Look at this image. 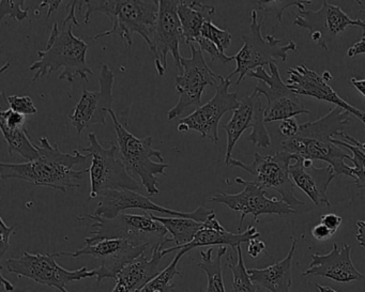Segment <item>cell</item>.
<instances>
[{"mask_svg": "<svg viewBox=\"0 0 365 292\" xmlns=\"http://www.w3.org/2000/svg\"><path fill=\"white\" fill-rule=\"evenodd\" d=\"M39 142V146H37L39 157L35 161L20 164L1 162V180L19 179L37 187H50L63 193L69 189L80 187L78 181L89 170L76 172L73 167L88 162L91 155H83L78 149L72 153L61 152L58 145L51 144L48 137H40Z\"/></svg>", "mask_w": 365, "mask_h": 292, "instance_id": "1", "label": "cell"}, {"mask_svg": "<svg viewBox=\"0 0 365 292\" xmlns=\"http://www.w3.org/2000/svg\"><path fill=\"white\" fill-rule=\"evenodd\" d=\"M350 121V114L341 108H334L318 120L300 125L298 133L282 142V148L290 155L309 161H324L332 166L335 174L351 178V166L345 160L351 155L333 142Z\"/></svg>", "mask_w": 365, "mask_h": 292, "instance_id": "2", "label": "cell"}, {"mask_svg": "<svg viewBox=\"0 0 365 292\" xmlns=\"http://www.w3.org/2000/svg\"><path fill=\"white\" fill-rule=\"evenodd\" d=\"M73 25H76L73 21L67 16L61 25L57 22L53 24L46 50L38 51L39 59L29 67L31 71L35 72L34 82L50 75L61 68L63 71L58 76L59 80L73 84L76 78H80L84 82H88V75L93 74L86 61L88 44L73 35Z\"/></svg>", "mask_w": 365, "mask_h": 292, "instance_id": "3", "label": "cell"}, {"mask_svg": "<svg viewBox=\"0 0 365 292\" xmlns=\"http://www.w3.org/2000/svg\"><path fill=\"white\" fill-rule=\"evenodd\" d=\"M84 23L88 24L91 16L101 14L112 22V28L89 40L97 41L110 35H118L127 42L128 46H133V35L138 33L151 46L155 24L159 16L160 1L158 0H87Z\"/></svg>", "mask_w": 365, "mask_h": 292, "instance_id": "4", "label": "cell"}, {"mask_svg": "<svg viewBox=\"0 0 365 292\" xmlns=\"http://www.w3.org/2000/svg\"><path fill=\"white\" fill-rule=\"evenodd\" d=\"M108 114L114 123L120 159L127 172L138 179L149 195L159 194L157 176H166L165 170L170 165L163 163L162 153L153 148V140L151 136L136 137L121 125L113 108L108 110Z\"/></svg>", "mask_w": 365, "mask_h": 292, "instance_id": "5", "label": "cell"}, {"mask_svg": "<svg viewBox=\"0 0 365 292\" xmlns=\"http://www.w3.org/2000/svg\"><path fill=\"white\" fill-rule=\"evenodd\" d=\"M93 219L91 236L85 239V243H93L104 239H123L140 245H148L151 249L164 246L173 242L168 239V229L159 221H155L151 213L144 215L120 213L115 219H103L95 214H87Z\"/></svg>", "mask_w": 365, "mask_h": 292, "instance_id": "6", "label": "cell"}, {"mask_svg": "<svg viewBox=\"0 0 365 292\" xmlns=\"http://www.w3.org/2000/svg\"><path fill=\"white\" fill-rule=\"evenodd\" d=\"M262 16H258L257 10H253L251 14L250 33L243 36V46L235 55L236 69L227 76L230 80L232 76L238 74L237 85L240 84L249 73L257 68L270 65L271 63H274V59L285 61L288 53L298 52L297 44L292 40L283 44L282 40L277 39L275 36L262 37Z\"/></svg>", "mask_w": 365, "mask_h": 292, "instance_id": "7", "label": "cell"}, {"mask_svg": "<svg viewBox=\"0 0 365 292\" xmlns=\"http://www.w3.org/2000/svg\"><path fill=\"white\" fill-rule=\"evenodd\" d=\"M89 146L82 147L81 151L91 155L89 177H91V199L99 197L103 192L110 189H130L138 191L142 189L140 181L130 176L125 164L117 157L118 147L110 142V148H104L95 133L88 134Z\"/></svg>", "mask_w": 365, "mask_h": 292, "instance_id": "8", "label": "cell"}, {"mask_svg": "<svg viewBox=\"0 0 365 292\" xmlns=\"http://www.w3.org/2000/svg\"><path fill=\"white\" fill-rule=\"evenodd\" d=\"M296 155L286 151H277L272 155L254 153L251 164L243 163L240 160L232 159L227 167H238L254 177V182L264 189L279 192L282 202L289 204L292 209L301 208L304 202L294 195V184L290 178L289 167Z\"/></svg>", "mask_w": 365, "mask_h": 292, "instance_id": "9", "label": "cell"}, {"mask_svg": "<svg viewBox=\"0 0 365 292\" xmlns=\"http://www.w3.org/2000/svg\"><path fill=\"white\" fill-rule=\"evenodd\" d=\"M6 268L12 274L35 281L61 292H70L67 283L96 276V270L86 266L69 271L57 264L54 254H31L24 251L20 258L6 260Z\"/></svg>", "mask_w": 365, "mask_h": 292, "instance_id": "10", "label": "cell"}, {"mask_svg": "<svg viewBox=\"0 0 365 292\" xmlns=\"http://www.w3.org/2000/svg\"><path fill=\"white\" fill-rule=\"evenodd\" d=\"M191 57H181V74L176 76V90L179 100L176 105L168 112V120L178 118L187 108L202 104V95L208 86H217L220 75L207 65L202 50L190 44Z\"/></svg>", "mask_w": 365, "mask_h": 292, "instance_id": "11", "label": "cell"}, {"mask_svg": "<svg viewBox=\"0 0 365 292\" xmlns=\"http://www.w3.org/2000/svg\"><path fill=\"white\" fill-rule=\"evenodd\" d=\"M269 70L270 73H268L264 67L257 68L247 75L256 78L259 82L254 89V93H259L266 98L264 122L287 120L298 115H311L309 110L303 106L298 95L282 80L277 66L274 63H271L269 65Z\"/></svg>", "mask_w": 365, "mask_h": 292, "instance_id": "12", "label": "cell"}, {"mask_svg": "<svg viewBox=\"0 0 365 292\" xmlns=\"http://www.w3.org/2000/svg\"><path fill=\"white\" fill-rule=\"evenodd\" d=\"M232 80L220 75L215 86V95L205 105L196 108L191 115L180 119L177 130L181 133L195 131L202 140H209L213 144L219 142V125L222 117L228 112H235L240 105L238 93H230Z\"/></svg>", "mask_w": 365, "mask_h": 292, "instance_id": "13", "label": "cell"}, {"mask_svg": "<svg viewBox=\"0 0 365 292\" xmlns=\"http://www.w3.org/2000/svg\"><path fill=\"white\" fill-rule=\"evenodd\" d=\"M148 245H140L123 239H104L93 243H86L84 247L74 253L54 254L55 257L67 256L78 258L80 256H91L100 260V266L96 270L97 283L106 278H116L117 274L128 264L146 253Z\"/></svg>", "mask_w": 365, "mask_h": 292, "instance_id": "14", "label": "cell"}, {"mask_svg": "<svg viewBox=\"0 0 365 292\" xmlns=\"http://www.w3.org/2000/svg\"><path fill=\"white\" fill-rule=\"evenodd\" d=\"M264 108L262 104V95L253 93L251 95L243 98L240 105L235 110L232 118L223 130L227 136V147H226L225 165L228 166L232 155L238 140L245 130L251 127L253 131L247 136V140L259 148H268L271 146V137L264 122Z\"/></svg>", "mask_w": 365, "mask_h": 292, "instance_id": "15", "label": "cell"}, {"mask_svg": "<svg viewBox=\"0 0 365 292\" xmlns=\"http://www.w3.org/2000/svg\"><path fill=\"white\" fill-rule=\"evenodd\" d=\"M235 182L242 184L245 189L238 194L217 193L210 196V202L225 204L230 210L240 212L238 232L242 228L243 221L247 215H253L254 221H258L260 215L274 214L284 217L297 212L289 204L277 198L267 197L266 189L256 184L254 181H245L242 178L235 179Z\"/></svg>", "mask_w": 365, "mask_h": 292, "instance_id": "16", "label": "cell"}, {"mask_svg": "<svg viewBox=\"0 0 365 292\" xmlns=\"http://www.w3.org/2000/svg\"><path fill=\"white\" fill-rule=\"evenodd\" d=\"M179 0H160L159 16L155 24L151 46L155 56L158 75L168 71V55L172 54L176 67H181L180 41L183 40L182 27L178 16Z\"/></svg>", "mask_w": 365, "mask_h": 292, "instance_id": "17", "label": "cell"}, {"mask_svg": "<svg viewBox=\"0 0 365 292\" xmlns=\"http://www.w3.org/2000/svg\"><path fill=\"white\" fill-rule=\"evenodd\" d=\"M99 197V204L93 214L108 219H115L120 213H123V211L129 209H140L147 212H159L170 217H185V219H192L194 221L205 223L215 212L204 207H198L193 212L172 210V209L159 206L150 198L130 189H110V191L103 192Z\"/></svg>", "mask_w": 365, "mask_h": 292, "instance_id": "18", "label": "cell"}, {"mask_svg": "<svg viewBox=\"0 0 365 292\" xmlns=\"http://www.w3.org/2000/svg\"><path fill=\"white\" fill-rule=\"evenodd\" d=\"M294 26L307 29L309 38L318 46L329 51V41L341 35L349 26L364 28V21L352 20L339 6L331 5L328 1H322V7L317 11L303 10L294 19Z\"/></svg>", "mask_w": 365, "mask_h": 292, "instance_id": "19", "label": "cell"}, {"mask_svg": "<svg viewBox=\"0 0 365 292\" xmlns=\"http://www.w3.org/2000/svg\"><path fill=\"white\" fill-rule=\"evenodd\" d=\"M115 74L108 65L101 66L99 78V90L89 91L84 89L80 101L76 104L73 113L69 116L78 135L91 125H106L108 110H112L113 86Z\"/></svg>", "mask_w": 365, "mask_h": 292, "instance_id": "20", "label": "cell"}, {"mask_svg": "<svg viewBox=\"0 0 365 292\" xmlns=\"http://www.w3.org/2000/svg\"><path fill=\"white\" fill-rule=\"evenodd\" d=\"M288 74L289 78L287 80V86L296 95H307V97L315 98L320 101L335 104L336 108H343L350 115L356 116L365 125V113L341 99L339 93L328 84L327 80H324L322 75H319L303 65L290 68L288 70Z\"/></svg>", "mask_w": 365, "mask_h": 292, "instance_id": "21", "label": "cell"}, {"mask_svg": "<svg viewBox=\"0 0 365 292\" xmlns=\"http://www.w3.org/2000/svg\"><path fill=\"white\" fill-rule=\"evenodd\" d=\"M332 251L326 255L313 254L309 268L302 276H322L336 283L362 281L364 275L356 268L351 259V246L343 243L341 247L333 243Z\"/></svg>", "mask_w": 365, "mask_h": 292, "instance_id": "22", "label": "cell"}, {"mask_svg": "<svg viewBox=\"0 0 365 292\" xmlns=\"http://www.w3.org/2000/svg\"><path fill=\"white\" fill-rule=\"evenodd\" d=\"M260 236V232L250 225L245 232H238V234H232L227 231L223 225H221L219 219H217V214L215 212L208 217L204 223V227L196 234L195 238L193 239L189 244L183 245V246H174L170 249H164L162 254L163 256L172 253L175 251H181L187 254V251L196 249V247L202 246H226L232 247L235 251L237 247L241 246L242 243L250 242V241L255 240Z\"/></svg>", "mask_w": 365, "mask_h": 292, "instance_id": "23", "label": "cell"}, {"mask_svg": "<svg viewBox=\"0 0 365 292\" xmlns=\"http://www.w3.org/2000/svg\"><path fill=\"white\" fill-rule=\"evenodd\" d=\"M290 178L298 189H300L316 206L326 204L331 206L327 192L329 185L335 178L332 166L316 168L313 161L297 157L289 167Z\"/></svg>", "mask_w": 365, "mask_h": 292, "instance_id": "24", "label": "cell"}, {"mask_svg": "<svg viewBox=\"0 0 365 292\" xmlns=\"http://www.w3.org/2000/svg\"><path fill=\"white\" fill-rule=\"evenodd\" d=\"M164 246L151 249L150 257L146 253L136 258L117 274L116 286L112 292H140L143 288L159 274V264L164 257Z\"/></svg>", "mask_w": 365, "mask_h": 292, "instance_id": "25", "label": "cell"}, {"mask_svg": "<svg viewBox=\"0 0 365 292\" xmlns=\"http://www.w3.org/2000/svg\"><path fill=\"white\" fill-rule=\"evenodd\" d=\"M292 246L284 259L264 268H249L250 278L255 285L270 292H289L292 285V260L298 240L292 238Z\"/></svg>", "mask_w": 365, "mask_h": 292, "instance_id": "26", "label": "cell"}, {"mask_svg": "<svg viewBox=\"0 0 365 292\" xmlns=\"http://www.w3.org/2000/svg\"><path fill=\"white\" fill-rule=\"evenodd\" d=\"M215 6L206 5L196 0L179 1L178 16L182 27L183 41L190 44L197 43L202 38V29L205 23L212 22L215 16Z\"/></svg>", "mask_w": 365, "mask_h": 292, "instance_id": "27", "label": "cell"}, {"mask_svg": "<svg viewBox=\"0 0 365 292\" xmlns=\"http://www.w3.org/2000/svg\"><path fill=\"white\" fill-rule=\"evenodd\" d=\"M151 217L155 221L161 223L172 234V241L176 243V246H183L191 243L195 238L196 234L204 227V223L192 219L155 217L153 213Z\"/></svg>", "mask_w": 365, "mask_h": 292, "instance_id": "28", "label": "cell"}, {"mask_svg": "<svg viewBox=\"0 0 365 292\" xmlns=\"http://www.w3.org/2000/svg\"><path fill=\"white\" fill-rule=\"evenodd\" d=\"M339 137L334 138L333 142L352 153L349 159L354 165L351 166V178L358 189H365V142L356 140L345 132H341Z\"/></svg>", "mask_w": 365, "mask_h": 292, "instance_id": "29", "label": "cell"}, {"mask_svg": "<svg viewBox=\"0 0 365 292\" xmlns=\"http://www.w3.org/2000/svg\"><path fill=\"white\" fill-rule=\"evenodd\" d=\"M227 251V247L220 246L217 254L213 257V247L207 251H200L202 261L197 264L207 275L206 292H226L224 285L223 272H222V258Z\"/></svg>", "mask_w": 365, "mask_h": 292, "instance_id": "30", "label": "cell"}, {"mask_svg": "<svg viewBox=\"0 0 365 292\" xmlns=\"http://www.w3.org/2000/svg\"><path fill=\"white\" fill-rule=\"evenodd\" d=\"M1 132L7 142L9 155L18 153L29 162L35 161L39 157V151H38L37 146L31 142V135H29L26 125L16 130L1 127Z\"/></svg>", "mask_w": 365, "mask_h": 292, "instance_id": "31", "label": "cell"}, {"mask_svg": "<svg viewBox=\"0 0 365 292\" xmlns=\"http://www.w3.org/2000/svg\"><path fill=\"white\" fill-rule=\"evenodd\" d=\"M237 260L234 261L232 256H230L227 262L228 268L232 275V292H256L257 285L250 278L247 268H245V259H243L242 249L237 247Z\"/></svg>", "mask_w": 365, "mask_h": 292, "instance_id": "32", "label": "cell"}, {"mask_svg": "<svg viewBox=\"0 0 365 292\" xmlns=\"http://www.w3.org/2000/svg\"><path fill=\"white\" fill-rule=\"evenodd\" d=\"M183 255V251H178L173 261L155 278L151 279L140 292H174L175 285L173 281L175 276L181 273L178 268V264Z\"/></svg>", "mask_w": 365, "mask_h": 292, "instance_id": "33", "label": "cell"}, {"mask_svg": "<svg viewBox=\"0 0 365 292\" xmlns=\"http://www.w3.org/2000/svg\"><path fill=\"white\" fill-rule=\"evenodd\" d=\"M312 3H313L312 0H284V1L260 0V1H256V5L264 12H271V14H275L277 21L282 22L284 10L290 7H297L300 11H303L305 10V5H311Z\"/></svg>", "mask_w": 365, "mask_h": 292, "instance_id": "34", "label": "cell"}, {"mask_svg": "<svg viewBox=\"0 0 365 292\" xmlns=\"http://www.w3.org/2000/svg\"><path fill=\"white\" fill-rule=\"evenodd\" d=\"M202 37L212 42L223 54H225V51L230 48L232 39L230 31L219 28L212 22L205 23L202 29Z\"/></svg>", "mask_w": 365, "mask_h": 292, "instance_id": "35", "label": "cell"}, {"mask_svg": "<svg viewBox=\"0 0 365 292\" xmlns=\"http://www.w3.org/2000/svg\"><path fill=\"white\" fill-rule=\"evenodd\" d=\"M24 0H1L0 1V19L4 20L6 16L14 20L23 22L29 18V8H24Z\"/></svg>", "mask_w": 365, "mask_h": 292, "instance_id": "36", "label": "cell"}, {"mask_svg": "<svg viewBox=\"0 0 365 292\" xmlns=\"http://www.w3.org/2000/svg\"><path fill=\"white\" fill-rule=\"evenodd\" d=\"M8 108L18 114L23 116H29V115H36L38 113L37 108L35 106L33 100L29 95H9L7 97Z\"/></svg>", "mask_w": 365, "mask_h": 292, "instance_id": "37", "label": "cell"}, {"mask_svg": "<svg viewBox=\"0 0 365 292\" xmlns=\"http://www.w3.org/2000/svg\"><path fill=\"white\" fill-rule=\"evenodd\" d=\"M25 123H26L25 116L14 112L10 108H4L0 112V127L16 130L19 127H25Z\"/></svg>", "mask_w": 365, "mask_h": 292, "instance_id": "38", "label": "cell"}, {"mask_svg": "<svg viewBox=\"0 0 365 292\" xmlns=\"http://www.w3.org/2000/svg\"><path fill=\"white\" fill-rule=\"evenodd\" d=\"M197 44L200 50H202V52L207 53V54L210 56L212 63L219 61V63H230V61H235V56H227V55L223 54L212 42L205 39V38H200L197 41Z\"/></svg>", "mask_w": 365, "mask_h": 292, "instance_id": "39", "label": "cell"}, {"mask_svg": "<svg viewBox=\"0 0 365 292\" xmlns=\"http://www.w3.org/2000/svg\"><path fill=\"white\" fill-rule=\"evenodd\" d=\"M16 225L7 226L3 217L0 219V256H4L9 249L10 238L14 234Z\"/></svg>", "mask_w": 365, "mask_h": 292, "instance_id": "40", "label": "cell"}, {"mask_svg": "<svg viewBox=\"0 0 365 292\" xmlns=\"http://www.w3.org/2000/svg\"><path fill=\"white\" fill-rule=\"evenodd\" d=\"M320 223L324 224L333 234H335L341 227L343 219L334 213H327V214L322 215Z\"/></svg>", "mask_w": 365, "mask_h": 292, "instance_id": "41", "label": "cell"}, {"mask_svg": "<svg viewBox=\"0 0 365 292\" xmlns=\"http://www.w3.org/2000/svg\"><path fill=\"white\" fill-rule=\"evenodd\" d=\"M299 127L300 125L297 123V120H294V119H287V120L282 121L281 125H279V132L285 137L292 138L298 133Z\"/></svg>", "mask_w": 365, "mask_h": 292, "instance_id": "42", "label": "cell"}, {"mask_svg": "<svg viewBox=\"0 0 365 292\" xmlns=\"http://www.w3.org/2000/svg\"><path fill=\"white\" fill-rule=\"evenodd\" d=\"M333 232L329 229L328 227L324 225V224H318V225L314 226L312 229V236L318 241H327L333 236Z\"/></svg>", "mask_w": 365, "mask_h": 292, "instance_id": "43", "label": "cell"}, {"mask_svg": "<svg viewBox=\"0 0 365 292\" xmlns=\"http://www.w3.org/2000/svg\"><path fill=\"white\" fill-rule=\"evenodd\" d=\"M266 244H264V241L255 239V240L250 241L249 246H247V254L252 258H257L262 251H266Z\"/></svg>", "mask_w": 365, "mask_h": 292, "instance_id": "44", "label": "cell"}, {"mask_svg": "<svg viewBox=\"0 0 365 292\" xmlns=\"http://www.w3.org/2000/svg\"><path fill=\"white\" fill-rule=\"evenodd\" d=\"M347 54L349 57L356 56V55L365 54V25L364 28H363L362 38H361L360 41L354 43V46H352L351 48L348 50Z\"/></svg>", "mask_w": 365, "mask_h": 292, "instance_id": "45", "label": "cell"}, {"mask_svg": "<svg viewBox=\"0 0 365 292\" xmlns=\"http://www.w3.org/2000/svg\"><path fill=\"white\" fill-rule=\"evenodd\" d=\"M356 239L359 245L365 249V219L356 221Z\"/></svg>", "mask_w": 365, "mask_h": 292, "instance_id": "46", "label": "cell"}, {"mask_svg": "<svg viewBox=\"0 0 365 292\" xmlns=\"http://www.w3.org/2000/svg\"><path fill=\"white\" fill-rule=\"evenodd\" d=\"M61 3H63V1H59V0H57V1H42L40 7H48V16H46V18L48 19L53 14H54L55 11H56L57 9H58Z\"/></svg>", "mask_w": 365, "mask_h": 292, "instance_id": "47", "label": "cell"}, {"mask_svg": "<svg viewBox=\"0 0 365 292\" xmlns=\"http://www.w3.org/2000/svg\"><path fill=\"white\" fill-rule=\"evenodd\" d=\"M350 83L365 98V78L364 80H358V78H351Z\"/></svg>", "mask_w": 365, "mask_h": 292, "instance_id": "48", "label": "cell"}, {"mask_svg": "<svg viewBox=\"0 0 365 292\" xmlns=\"http://www.w3.org/2000/svg\"><path fill=\"white\" fill-rule=\"evenodd\" d=\"M1 283H3V288L6 290V291H11V290H14V285H12L11 283H10L8 279H6V277L4 276V275H1Z\"/></svg>", "mask_w": 365, "mask_h": 292, "instance_id": "49", "label": "cell"}, {"mask_svg": "<svg viewBox=\"0 0 365 292\" xmlns=\"http://www.w3.org/2000/svg\"><path fill=\"white\" fill-rule=\"evenodd\" d=\"M316 288H317L318 291L319 292H337L336 290L332 289V288L318 285V283H316Z\"/></svg>", "mask_w": 365, "mask_h": 292, "instance_id": "50", "label": "cell"}, {"mask_svg": "<svg viewBox=\"0 0 365 292\" xmlns=\"http://www.w3.org/2000/svg\"><path fill=\"white\" fill-rule=\"evenodd\" d=\"M322 78H324V80H327V82L333 80L332 74H331L329 71H324V74H322Z\"/></svg>", "mask_w": 365, "mask_h": 292, "instance_id": "51", "label": "cell"}, {"mask_svg": "<svg viewBox=\"0 0 365 292\" xmlns=\"http://www.w3.org/2000/svg\"><path fill=\"white\" fill-rule=\"evenodd\" d=\"M1 292H9V291H6V290L4 289V288H3V291H1Z\"/></svg>", "mask_w": 365, "mask_h": 292, "instance_id": "52", "label": "cell"}]
</instances>
